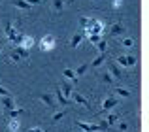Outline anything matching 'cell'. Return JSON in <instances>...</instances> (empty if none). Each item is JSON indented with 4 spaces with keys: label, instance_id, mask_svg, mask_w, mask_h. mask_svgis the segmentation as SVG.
I'll return each instance as SVG.
<instances>
[{
    "label": "cell",
    "instance_id": "2",
    "mask_svg": "<svg viewBox=\"0 0 149 132\" xmlns=\"http://www.w3.org/2000/svg\"><path fill=\"white\" fill-rule=\"evenodd\" d=\"M4 34H6V38L11 42V44L19 45V42H21V34H23V32H17V30H15V26L11 25V23H4Z\"/></svg>",
    "mask_w": 149,
    "mask_h": 132
},
{
    "label": "cell",
    "instance_id": "14",
    "mask_svg": "<svg viewBox=\"0 0 149 132\" xmlns=\"http://www.w3.org/2000/svg\"><path fill=\"white\" fill-rule=\"evenodd\" d=\"M77 126H79L81 130H85V132H96V130H98L96 123H95V125H91V123H81V121H77Z\"/></svg>",
    "mask_w": 149,
    "mask_h": 132
},
{
    "label": "cell",
    "instance_id": "32",
    "mask_svg": "<svg viewBox=\"0 0 149 132\" xmlns=\"http://www.w3.org/2000/svg\"><path fill=\"white\" fill-rule=\"evenodd\" d=\"M0 96H11V92L8 91V89H4L2 85H0Z\"/></svg>",
    "mask_w": 149,
    "mask_h": 132
},
{
    "label": "cell",
    "instance_id": "35",
    "mask_svg": "<svg viewBox=\"0 0 149 132\" xmlns=\"http://www.w3.org/2000/svg\"><path fill=\"white\" fill-rule=\"evenodd\" d=\"M25 2H29V4H30V6H36V4H40V2H42V0H25Z\"/></svg>",
    "mask_w": 149,
    "mask_h": 132
},
{
    "label": "cell",
    "instance_id": "12",
    "mask_svg": "<svg viewBox=\"0 0 149 132\" xmlns=\"http://www.w3.org/2000/svg\"><path fill=\"white\" fill-rule=\"evenodd\" d=\"M55 98H57L58 106H62V108H66V106H68V104H70V100L66 98L64 94H62V92H61V89H58V87H57V91H55Z\"/></svg>",
    "mask_w": 149,
    "mask_h": 132
},
{
    "label": "cell",
    "instance_id": "15",
    "mask_svg": "<svg viewBox=\"0 0 149 132\" xmlns=\"http://www.w3.org/2000/svg\"><path fill=\"white\" fill-rule=\"evenodd\" d=\"M19 129H21L19 119H8V130H10V132H17Z\"/></svg>",
    "mask_w": 149,
    "mask_h": 132
},
{
    "label": "cell",
    "instance_id": "11",
    "mask_svg": "<svg viewBox=\"0 0 149 132\" xmlns=\"http://www.w3.org/2000/svg\"><path fill=\"white\" fill-rule=\"evenodd\" d=\"M109 76H113V79H123V72H121V68L117 66V63L109 64Z\"/></svg>",
    "mask_w": 149,
    "mask_h": 132
},
{
    "label": "cell",
    "instance_id": "24",
    "mask_svg": "<svg viewBox=\"0 0 149 132\" xmlns=\"http://www.w3.org/2000/svg\"><path fill=\"white\" fill-rule=\"evenodd\" d=\"M87 70H89V64H81V66H77V70H74V74H76V77H81Z\"/></svg>",
    "mask_w": 149,
    "mask_h": 132
},
{
    "label": "cell",
    "instance_id": "27",
    "mask_svg": "<svg viewBox=\"0 0 149 132\" xmlns=\"http://www.w3.org/2000/svg\"><path fill=\"white\" fill-rule=\"evenodd\" d=\"M15 51L19 53V57H21V59H29V51H26V49H23V47H19V45H15Z\"/></svg>",
    "mask_w": 149,
    "mask_h": 132
},
{
    "label": "cell",
    "instance_id": "6",
    "mask_svg": "<svg viewBox=\"0 0 149 132\" xmlns=\"http://www.w3.org/2000/svg\"><path fill=\"white\" fill-rule=\"evenodd\" d=\"M87 38V30H79V32H76L72 36V40H70V47H79V44Z\"/></svg>",
    "mask_w": 149,
    "mask_h": 132
},
{
    "label": "cell",
    "instance_id": "10",
    "mask_svg": "<svg viewBox=\"0 0 149 132\" xmlns=\"http://www.w3.org/2000/svg\"><path fill=\"white\" fill-rule=\"evenodd\" d=\"M123 32H127V26L123 25V23H113L111 25V28H109V36H121Z\"/></svg>",
    "mask_w": 149,
    "mask_h": 132
},
{
    "label": "cell",
    "instance_id": "19",
    "mask_svg": "<svg viewBox=\"0 0 149 132\" xmlns=\"http://www.w3.org/2000/svg\"><path fill=\"white\" fill-rule=\"evenodd\" d=\"M134 44H136V42H134V38H132V36H125L123 40H121V45L127 47V49H132V47H134Z\"/></svg>",
    "mask_w": 149,
    "mask_h": 132
},
{
    "label": "cell",
    "instance_id": "8",
    "mask_svg": "<svg viewBox=\"0 0 149 132\" xmlns=\"http://www.w3.org/2000/svg\"><path fill=\"white\" fill-rule=\"evenodd\" d=\"M2 108H4V113H10V111H13L15 108V102H13V98H11V96H2Z\"/></svg>",
    "mask_w": 149,
    "mask_h": 132
},
{
    "label": "cell",
    "instance_id": "20",
    "mask_svg": "<svg viewBox=\"0 0 149 132\" xmlns=\"http://www.w3.org/2000/svg\"><path fill=\"white\" fill-rule=\"evenodd\" d=\"M13 6L19 8V10H30V8H32L29 2H25V0H13Z\"/></svg>",
    "mask_w": 149,
    "mask_h": 132
},
{
    "label": "cell",
    "instance_id": "37",
    "mask_svg": "<svg viewBox=\"0 0 149 132\" xmlns=\"http://www.w3.org/2000/svg\"><path fill=\"white\" fill-rule=\"evenodd\" d=\"M0 51H2V47H0Z\"/></svg>",
    "mask_w": 149,
    "mask_h": 132
},
{
    "label": "cell",
    "instance_id": "3",
    "mask_svg": "<svg viewBox=\"0 0 149 132\" xmlns=\"http://www.w3.org/2000/svg\"><path fill=\"white\" fill-rule=\"evenodd\" d=\"M55 44H57V42H55L53 34H45V36L40 40V49L42 51H51V49L55 47Z\"/></svg>",
    "mask_w": 149,
    "mask_h": 132
},
{
    "label": "cell",
    "instance_id": "13",
    "mask_svg": "<svg viewBox=\"0 0 149 132\" xmlns=\"http://www.w3.org/2000/svg\"><path fill=\"white\" fill-rule=\"evenodd\" d=\"M72 96H74V102H76V104H81V106H85V108H91L89 100L85 98L83 94H79V92H72Z\"/></svg>",
    "mask_w": 149,
    "mask_h": 132
},
{
    "label": "cell",
    "instance_id": "36",
    "mask_svg": "<svg viewBox=\"0 0 149 132\" xmlns=\"http://www.w3.org/2000/svg\"><path fill=\"white\" fill-rule=\"evenodd\" d=\"M29 132H42L40 126H32V129H29Z\"/></svg>",
    "mask_w": 149,
    "mask_h": 132
},
{
    "label": "cell",
    "instance_id": "7",
    "mask_svg": "<svg viewBox=\"0 0 149 132\" xmlns=\"http://www.w3.org/2000/svg\"><path fill=\"white\" fill-rule=\"evenodd\" d=\"M34 38L32 36H29V34H21V42H19V47H23V49H26L29 51L30 47H34Z\"/></svg>",
    "mask_w": 149,
    "mask_h": 132
},
{
    "label": "cell",
    "instance_id": "29",
    "mask_svg": "<svg viewBox=\"0 0 149 132\" xmlns=\"http://www.w3.org/2000/svg\"><path fill=\"white\" fill-rule=\"evenodd\" d=\"M115 92H117L119 96H130V91H128V89H123V87H117Z\"/></svg>",
    "mask_w": 149,
    "mask_h": 132
},
{
    "label": "cell",
    "instance_id": "30",
    "mask_svg": "<svg viewBox=\"0 0 149 132\" xmlns=\"http://www.w3.org/2000/svg\"><path fill=\"white\" fill-rule=\"evenodd\" d=\"M79 26H81V30H85L89 26V17H81L79 19Z\"/></svg>",
    "mask_w": 149,
    "mask_h": 132
},
{
    "label": "cell",
    "instance_id": "31",
    "mask_svg": "<svg viewBox=\"0 0 149 132\" xmlns=\"http://www.w3.org/2000/svg\"><path fill=\"white\" fill-rule=\"evenodd\" d=\"M123 2H125V0H111V8H113V10H117V8L123 6Z\"/></svg>",
    "mask_w": 149,
    "mask_h": 132
},
{
    "label": "cell",
    "instance_id": "4",
    "mask_svg": "<svg viewBox=\"0 0 149 132\" xmlns=\"http://www.w3.org/2000/svg\"><path fill=\"white\" fill-rule=\"evenodd\" d=\"M38 100L44 102L45 108H53V111H55V108H57V102H55V98H53L51 92H40V94H38Z\"/></svg>",
    "mask_w": 149,
    "mask_h": 132
},
{
    "label": "cell",
    "instance_id": "9",
    "mask_svg": "<svg viewBox=\"0 0 149 132\" xmlns=\"http://www.w3.org/2000/svg\"><path fill=\"white\" fill-rule=\"evenodd\" d=\"M117 106V98L113 94H109V96H106V100L102 102V110L100 111H108V110H113V108Z\"/></svg>",
    "mask_w": 149,
    "mask_h": 132
},
{
    "label": "cell",
    "instance_id": "21",
    "mask_svg": "<svg viewBox=\"0 0 149 132\" xmlns=\"http://www.w3.org/2000/svg\"><path fill=\"white\" fill-rule=\"evenodd\" d=\"M106 57H108V53H100V55H98V57H96V59H95V60H93V63H91V64H89V66H95V68H96V66H100L102 63H104V59H106Z\"/></svg>",
    "mask_w": 149,
    "mask_h": 132
},
{
    "label": "cell",
    "instance_id": "17",
    "mask_svg": "<svg viewBox=\"0 0 149 132\" xmlns=\"http://www.w3.org/2000/svg\"><path fill=\"white\" fill-rule=\"evenodd\" d=\"M8 59H10V63L11 64H15V63H21V57H19V53L15 51L13 47L10 49V53H8Z\"/></svg>",
    "mask_w": 149,
    "mask_h": 132
},
{
    "label": "cell",
    "instance_id": "16",
    "mask_svg": "<svg viewBox=\"0 0 149 132\" xmlns=\"http://www.w3.org/2000/svg\"><path fill=\"white\" fill-rule=\"evenodd\" d=\"M62 76H64L66 77V81H72V83H76V81H77V77H76V74H74V70L72 68H64V70H62Z\"/></svg>",
    "mask_w": 149,
    "mask_h": 132
},
{
    "label": "cell",
    "instance_id": "26",
    "mask_svg": "<svg viewBox=\"0 0 149 132\" xmlns=\"http://www.w3.org/2000/svg\"><path fill=\"white\" fill-rule=\"evenodd\" d=\"M96 49H98L100 53H108V42H106V40H100L98 44H96Z\"/></svg>",
    "mask_w": 149,
    "mask_h": 132
},
{
    "label": "cell",
    "instance_id": "34",
    "mask_svg": "<svg viewBox=\"0 0 149 132\" xmlns=\"http://www.w3.org/2000/svg\"><path fill=\"white\" fill-rule=\"evenodd\" d=\"M127 129H128V125H127V123H119V130H123V132H125Z\"/></svg>",
    "mask_w": 149,
    "mask_h": 132
},
{
    "label": "cell",
    "instance_id": "5",
    "mask_svg": "<svg viewBox=\"0 0 149 132\" xmlns=\"http://www.w3.org/2000/svg\"><path fill=\"white\" fill-rule=\"evenodd\" d=\"M136 57L134 55H119L117 57V63L121 66H125V68H132V66H136Z\"/></svg>",
    "mask_w": 149,
    "mask_h": 132
},
{
    "label": "cell",
    "instance_id": "28",
    "mask_svg": "<svg viewBox=\"0 0 149 132\" xmlns=\"http://www.w3.org/2000/svg\"><path fill=\"white\" fill-rule=\"evenodd\" d=\"M87 40H89V42H91V44L96 47V44H98L102 38H100V36H96V34H87Z\"/></svg>",
    "mask_w": 149,
    "mask_h": 132
},
{
    "label": "cell",
    "instance_id": "33",
    "mask_svg": "<svg viewBox=\"0 0 149 132\" xmlns=\"http://www.w3.org/2000/svg\"><path fill=\"white\" fill-rule=\"evenodd\" d=\"M102 77H104V81H106V83H113V77L109 76V72H106V74H104Z\"/></svg>",
    "mask_w": 149,
    "mask_h": 132
},
{
    "label": "cell",
    "instance_id": "23",
    "mask_svg": "<svg viewBox=\"0 0 149 132\" xmlns=\"http://www.w3.org/2000/svg\"><path fill=\"white\" fill-rule=\"evenodd\" d=\"M53 10L57 11V13H61V11L64 10V0H53Z\"/></svg>",
    "mask_w": 149,
    "mask_h": 132
},
{
    "label": "cell",
    "instance_id": "22",
    "mask_svg": "<svg viewBox=\"0 0 149 132\" xmlns=\"http://www.w3.org/2000/svg\"><path fill=\"white\" fill-rule=\"evenodd\" d=\"M66 113H68V108H64V110H61V111H57V113H53V123H58Z\"/></svg>",
    "mask_w": 149,
    "mask_h": 132
},
{
    "label": "cell",
    "instance_id": "18",
    "mask_svg": "<svg viewBox=\"0 0 149 132\" xmlns=\"http://www.w3.org/2000/svg\"><path fill=\"white\" fill-rule=\"evenodd\" d=\"M58 89H61V92H62V94L66 96V98H68V96H70V94L74 92V91H72V85H70L68 81H64V83H62V85H61Z\"/></svg>",
    "mask_w": 149,
    "mask_h": 132
},
{
    "label": "cell",
    "instance_id": "1",
    "mask_svg": "<svg viewBox=\"0 0 149 132\" xmlns=\"http://www.w3.org/2000/svg\"><path fill=\"white\" fill-rule=\"evenodd\" d=\"M104 28H106L104 21H102V19L93 17V19H89V26H87L85 30H87V34H96V36H102Z\"/></svg>",
    "mask_w": 149,
    "mask_h": 132
},
{
    "label": "cell",
    "instance_id": "25",
    "mask_svg": "<svg viewBox=\"0 0 149 132\" xmlns=\"http://www.w3.org/2000/svg\"><path fill=\"white\" fill-rule=\"evenodd\" d=\"M117 121H119V115H117V113H111L108 119H106V125H108V126H113Z\"/></svg>",
    "mask_w": 149,
    "mask_h": 132
}]
</instances>
